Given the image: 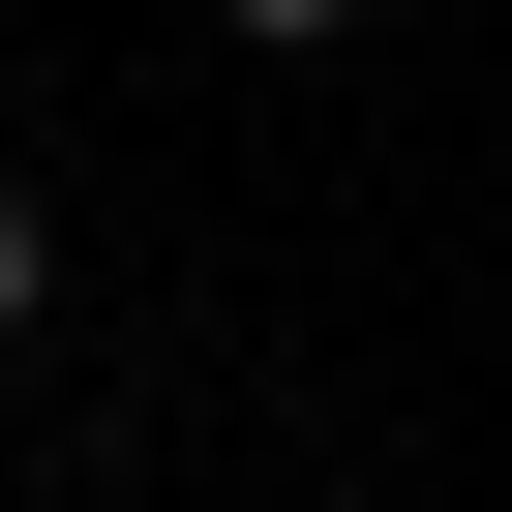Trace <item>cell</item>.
<instances>
[{"label":"cell","instance_id":"7a4b0ae2","mask_svg":"<svg viewBox=\"0 0 512 512\" xmlns=\"http://www.w3.org/2000/svg\"><path fill=\"white\" fill-rule=\"evenodd\" d=\"M31 302H61V211H31V181H0V362H31Z\"/></svg>","mask_w":512,"mask_h":512},{"label":"cell","instance_id":"3957f363","mask_svg":"<svg viewBox=\"0 0 512 512\" xmlns=\"http://www.w3.org/2000/svg\"><path fill=\"white\" fill-rule=\"evenodd\" d=\"M31 512H151V482H31Z\"/></svg>","mask_w":512,"mask_h":512},{"label":"cell","instance_id":"6da1fadb","mask_svg":"<svg viewBox=\"0 0 512 512\" xmlns=\"http://www.w3.org/2000/svg\"><path fill=\"white\" fill-rule=\"evenodd\" d=\"M211 31H241V61H332V31H392V0H211Z\"/></svg>","mask_w":512,"mask_h":512}]
</instances>
